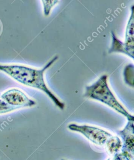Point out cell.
<instances>
[{"mask_svg":"<svg viewBox=\"0 0 134 160\" xmlns=\"http://www.w3.org/2000/svg\"><path fill=\"white\" fill-rule=\"evenodd\" d=\"M57 59L58 56H55L40 69L31 68L23 64H0V71L6 73L15 81L24 86L36 88L44 92L57 107L63 110L65 108V104L48 88L44 79L45 71Z\"/></svg>","mask_w":134,"mask_h":160,"instance_id":"obj_1","label":"cell"},{"mask_svg":"<svg viewBox=\"0 0 134 160\" xmlns=\"http://www.w3.org/2000/svg\"><path fill=\"white\" fill-rule=\"evenodd\" d=\"M84 96L88 98L100 101L114 109L128 119L133 121L134 116L130 114L118 101L108 84V76H101L95 82L85 88Z\"/></svg>","mask_w":134,"mask_h":160,"instance_id":"obj_2","label":"cell"},{"mask_svg":"<svg viewBox=\"0 0 134 160\" xmlns=\"http://www.w3.org/2000/svg\"><path fill=\"white\" fill-rule=\"evenodd\" d=\"M67 128L72 131L82 134L92 143L100 146H105L108 139L112 136L111 133L103 129L87 124L71 123Z\"/></svg>","mask_w":134,"mask_h":160,"instance_id":"obj_3","label":"cell"},{"mask_svg":"<svg viewBox=\"0 0 134 160\" xmlns=\"http://www.w3.org/2000/svg\"><path fill=\"white\" fill-rule=\"evenodd\" d=\"M0 98L7 104L17 109L32 107L36 104V101L29 98L24 92L17 88L8 89L2 94Z\"/></svg>","mask_w":134,"mask_h":160,"instance_id":"obj_4","label":"cell"},{"mask_svg":"<svg viewBox=\"0 0 134 160\" xmlns=\"http://www.w3.org/2000/svg\"><path fill=\"white\" fill-rule=\"evenodd\" d=\"M122 138L120 154L125 160H133V121H128L123 129L118 132Z\"/></svg>","mask_w":134,"mask_h":160,"instance_id":"obj_5","label":"cell"},{"mask_svg":"<svg viewBox=\"0 0 134 160\" xmlns=\"http://www.w3.org/2000/svg\"><path fill=\"white\" fill-rule=\"evenodd\" d=\"M128 56L133 58V11L129 19L126 30L125 42L124 43Z\"/></svg>","mask_w":134,"mask_h":160,"instance_id":"obj_6","label":"cell"},{"mask_svg":"<svg viewBox=\"0 0 134 160\" xmlns=\"http://www.w3.org/2000/svg\"><path fill=\"white\" fill-rule=\"evenodd\" d=\"M107 152L112 157L118 153L122 147V140L116 136H112L105 145Z\"/></svg>","mask_w":134,"mask_h":160,"instance_id":"obj_7","label":"cell"},{"mask_svg":"<svg viewBox=\"0 0 134 160\" xmlns=\"http://www.w3.org/2000/svg\"><path fill=\"white\" fill-rule=\"evenodd\" d=\"M112 47L110 49L108 52L110 53L113 52H119L124 53L128 56V52L126 50L124 43H123L118 38H117L115 34L113 32H112Z\"/></svg>","mask_w":134,"mask_h":160,"instance_id":"obj_8","label":"cell"},{"mask_svg":"<svg viewBox=\"0 0 134 160\" xmlns=\"http://www.w3.org/2000/svg\"><path fill=\"white\" fill-rule=\"evenodd\" d=\"M133 65L130 64L129 66H127L125 67V71H124V76H127L125 77V80L127 82V84L133 86Z\"/></svg>","mask_w":134,"mask_h":160,"instance_id":"obj_9","label":"cell"},{"mask_svg":"<svg viewBox=\"0 0 134 160\" xmlns=\"http://www.w3.org/2000/svg\"><path fill=\"white\" fill-rule=\"evenodd\" d=\"M41 2L43 5L44 14L45 16L49 15L52 8L59 2L58 1H42Z\"/></svg>","mask_w":134,"mask_h":160,"instance_id":"obj_10","label":"cell"},{"mask_svg":"<svg viewBox=\"0 0 134 160\" xmlns=\"http://www.w3.org/2000/svg\"><path fill=\"white\" fill-rule=\"evenodd\" d=\"M16 109H18L7 104L5 101H4L2 99L0 98V114L9 112Z\"/></svg>","mask_w":134,"mask_h":160,"instance_id":"obj_11","label":"cell"},{"mask_svg":"<svg viewBox=\"0 0 134 160\" xmlns=\"http://www.w3.org/2000/svg\"><path fill=\"white\" fill-rule=\"evenodd\" d=\"M107 160H112V158H109Z\"/></svg>","mask_w":134,"mask_h":160,"instance_id":"obj_12","label":"cell"},{"mask_svg":"<svg viewBox=\"0 0 134 160\" xmlns=\"http://www.w3.org/2000/svg\"><path fill=\"white\" fill-rule=\"evenodd\" d=\"M62 160H65V159H62Z\"/></svg>","mask_w":134,"mask_h":160,"instance_id":"obj_13","label":"cell"}]
</instances>
